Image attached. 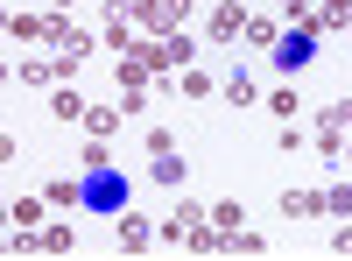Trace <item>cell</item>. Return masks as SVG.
Wrapping results in <instances>:
<instances>
[{"mask_svg": "<svg viewBox=\"0 0 352 261\" xmlns=\"http://www.w3.org/2000/svg\"><path fill=\"white\" fill-rule=\"evenodd\" d=\"M113 71H120V92H127V85H148V78L162 71V43H127Z\"/></svg>", "mask_w": 352, "mask_h": 261, "instance_id": "7a4b0ae2", "label": "cell"}, {"mask_svg": "<svg viewBox=\"0 0 352 261\" xmlns=\"http://www.w3.org/2000/svg\"><path fill=\"white\" fill-rule=\"evenodd\" d=\"M78 198H85L92 212H127V184L113 177V169H92V177L78 184Z\"/></svg>", "mask_w": 352, "mask_h": 261, "instance_id": "3957f363", "label": "cell"}, {"mask_svg": "<svg viewBox=\"0 0 352 261\" xmlns=\"http://www.w3.org/2000/svg\"><path fill=\"white\" fill-rule=\"evenodd\" d=\"M324 212H331V219H352V184H331V191H324Z\"/></svg>", "mask_w": 352, "mask_h": 261, "instance_id": "2e32d148", "label": "cell"}, {"mask_svg": "<svg viewBox=\"0 0 352 261\" xmlns=\"http://www.w3.org/2000/svg\"><path fill=\"white\" fill-rule=\"evenodd\" d=\"M50 113H56V121H85V99H78V92H71V85H64V92H56V99H50Z\"/></svg>", "mask_w": 352, "mask_h": 261, "instance_id": "5bb4252c", "label": "cell"}, {"mask_svg": "<svg viewBox=\"0 0 352 261\" xmlns=\"http://www.w3.org/2000/svg\"><path fill=\"white\" fill-rule=\"evenodd\" d=\"M8 219H14V205H8V198H0V226H8Z\"/></svg>", "mask_w": 352, "mask_h": 261, "instance_id": "44dd1931", "label": "cell"}, {"mask_svg": "<svg viewBox=\"0 0 352 261\" xmlns=\"http://www.w3.org/2000/svg\"><path fill=\"white\" fill-rule=\"evenodd\" d=\"M282 212H289V219H310V212H324V191H282Z\"/></svg>", "mask_w": 352, "mask_h": 261, "instance_id": "30bf717a", "label": "cell"}, {"mask_svg": "<svg viewBox=\"0 0 352 261\" xmlns=\"http://www.w3.org/2000/svg\"><path fill=\"white\" fill-rule=\"evenodd\" d=\"M162 64H176V71H190V64H197V43H190V28L162 36Z\"/></svg>", "mask_w": 352, "mask_h": 261, "instance_id": "52a82bcc", "label": "cell"}, {"mask_svg": "<svg viewBox=\"0 0 352 261\" xmlns=\"http://www.w3.org/2000/svg\"><path fill=\"white\" fill-rule=\"evenodd\" d=\"M148 177H155V184H184L190 169L176 163V149H162V156H148Z\"/></svg>", "mask_w": 352, "mask_h": 261, "instance_id": "8fae6325", "label": "cell"}, {"mask_svg": "<svg viewBox=\"0 0 352 261\" xmlns=\"http://www.w3.org/2000/svg\"><path fill=\"white\" fill-rule=\"evenodd\" d=\"M184 99H212V78H204V71H197V64H190V71H184Z\"/></svg>", "mask_w": 352, "mask_h": 261, "instance_id": "ac0fdd59", "label": "cell"}, {"mask_svg": "<svg viewBox=\"0 0 352 261\" xmlns=\"http://www.w3.org/2000/svg\"><path fill=\"white\" fill-rule=\"evenodd\" d=\"M226 99H232V106H254V78L232 71V78H226Z\"/></svg>", "mask_w": 352, "mask_h": 261, "instance_id": "e0dca14e", "label": "cell"}, {"mask_svg": "<svg viewBox=\"0 0 352 261\" xmlns=\"http://www.w3.org/2000/svg\"><path fill=\"white\" fill-rule=\"evenodd\" d=\"M345 127H352V99H338V106H324V127H317V149H338V141H345Z\"/></svg>", "mask_w": 352, "mask_h": 261, "instance_id": "5b68a950", "label": "cell"}, {"mask_svg": "<svg viewBox=\"0 0 352 261\" xmlns=\"http://www.w3.org/2000/svg\"><path fill=\"white\" fill-rule=\"evenodd\" d=\"M310 56H317V14H310V21H296V28H289V36L275 43V71H289V78H296Z\"/></svg>", "mask_w": 352, "mask_h": 261, "instance_id": "6da1fadb", "label": "cell"}, {"mask_svg": "<svg viewBox=\"0 0 352 261\" xmlns=\"http://www.w3.org/2000/svg\"><path fill=\"white\" fill-rule=\"evenodd\" d=\"M113 233H120V254H141V247L155 240V226H148V219H134V212H113Z\"/></svg>", "mask_w": 352, "mask_h": 261, "instance_id": "277c9868", "label": "cell"}, {"mask_svg": "<svg viewBox=\"0 0 352 261\" xmlns=\"http://www.w3.org/2000/svg\"><path fill=\"white\" fill-rule=\"evenodd\" d=\"M317 28H352V0H317Z\"/></svg>", "mask_w": 352, "mask_h": 261, "instance_id": "7c38bea8", "label": "cell"}, {"mask_svg": "<svg viewBox=\"0 0 352 261\" xmlns=\"http://www.w3.org/2000/svg\"><path fill=\"white\" fill-rule=\"evenodd\" d=\"M212 226H226V233H232V226H247V212H240V205L226 198V205H212Z\"/></svg>", "mask_w": 352, "mask_h": 261, "instance_id": "d6986e66", "label": "cell"}, {"mask_svg": "<svg viewBox=\"0 0 352 261\" xmlns=\"http://www.w3.org/2000/svg\"><path fill=\"white\" fill-rule=\"evenodd\" d=\"M120 121H127V113H120V106H85V121H78V127L106 141V134H113V127H120Z\"/></svg>", "mask_w": 352, "mask_h": 261, "instance_id": "ba28073f", "label": "cell"}, {"mask_svg": "<svg viewBox=\"0 0 352 261\" xmlns=\"http://www.w3.org/2000/svg\"><path fill=\"white\" fill-rule=\"evenodd\" d=\"M43 254H71L78 247V233H71V226H43V240H36Z\"/></svg>", "mask_w": 352, "mask_h": 261, "instance_id": "4fadbf2b", "label": "cell"}, {"mask_svg": "<svg viewBox=\"0 0 352 261\" xmlns=\"http://www.w3.org/2000/svg\"><path fill=\"white\" fill-rule=\"evenodd\" d=\"M184 8H190V0H155V8L141 14V21H148L155 36H176V28H184Z\"/></svg>", "mask_w": 352, "mask_h": 261, "instance_id": "8992f818", "label": "cell"}, {"mask_svg": "<svg viewBox=\"0 0 352 261\" xmlns=\"http://www.w3.org/2000/svg\"><path fill=\"white\" fill-rule=\"evenodd\" d=\"M43 205H78V184H71V177H50V184H43Z\"/></svg>", "mask_w": 352, "mask_h": 261, "instance_id": "9a60e30c", "label": "cell"}, {"mask_svg": "<svg viewBox=\"0 0 352 261\" xmlns=\"http://www.w3.org/2000/svg\"><path fill=\"white\" fill-rule=\"evenodd\" d=\"M212 36H219V43H240V36H247V14H240V0L212 14Z\"/></svg>", "mask_w": 352, "mask_h": 261, "instance_id": "9c48e42d", "label": "cell"}, {"mask_svg": "<svg viewBox=\"0 0 352 261\" xmlns=\"http://www.w3.org/2000/svg\"><path fill=\"white\" fill-rule=\"evenodd\" d=\"M113 8H127V14H148V8H155V0H113Z\"/></svg>", "mask_w": 352, "mask_h": 261, "instance_id": "ffe728a7", "label": "cell"}]
</instances>
